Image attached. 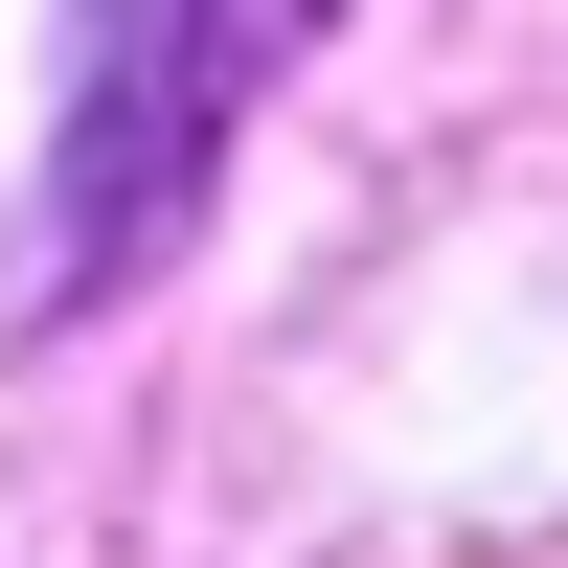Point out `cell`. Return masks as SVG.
<instances>
[{
  "label": "cell",
  "mask_w": 568,
  "mask_h": 568,
  "mask_svg": "<svg viewBox=\"0 0 568 568\" xmlns=\"http://www.w3.org/2000/svg\"><path fill=\"white\" fill-rule=\"evenodd\" d=\"M318 45V0H69V114H45V227H23V318H91L205 160L251 136V91Z\"/></svg>",
  "instance_id": "6da1fadb"
}]
</instances>
